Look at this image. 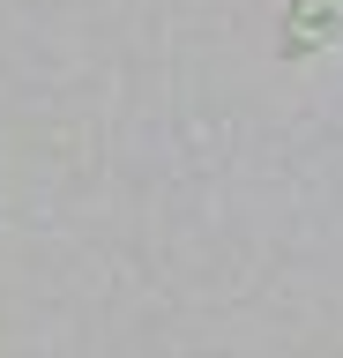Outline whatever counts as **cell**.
Listing matches in <instances>:
<instances>
[{
	"mask_svg": "<svg viewBox=\"0 0 343 358\" xmlns=\"http://www.w3.org/2000/svg\"><path fill=\"white\" fill-rule=\"evenodd\" d=\"M343 38V0H298L284 22V52H321Z\"/></svg>",
	"mask_w": 343,
	"mask_h": 358,
	"instance_id": "cell-1",
	"label": "cell"
}]
</instances>
